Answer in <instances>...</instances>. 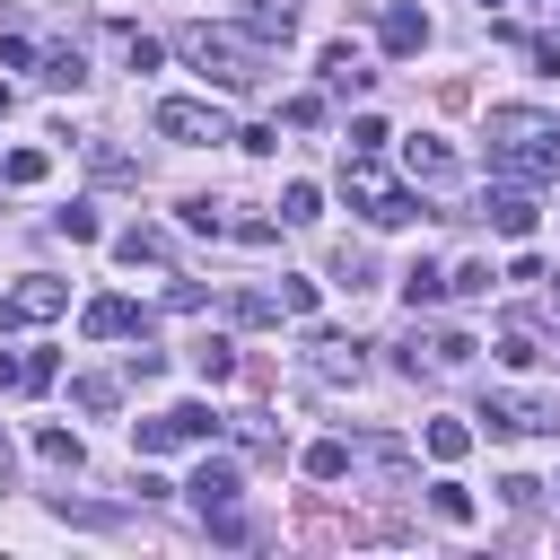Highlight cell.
<instances>
[{"mask_svg":"<svg viewBox=\"0 0 560 560\" xmlns=\"http://www.w3.org/2000/svg\"><path fill=\"white\" fill-rule=\"evenodd\" d=\"M542 315H551V324H560V280H551V289H542Z\"/></svg>","mask_w":560,"mask_h":560,"instance_id":"36","label":"cell"},{"mask_svg":"<svg viewBox=\"0 0 560 560\" xmlns=\"http://www.w3.org/2000/svg\"><path fill=\"white\" fill-rule=\"evenodd\" d=\"M481 420H490L499 438H560V402H551V394H490Z\"/></svg>","mask_w":560,"mask_h":560,"instance_id":"3","label":"cell"},{"mask_svg":"<svg viewBox=\"0 0 560 560\" xmlns=\"http://www.w3.org/2000/svg\"><path fill=\"white\" fill-rule=\"evenodd\" d=\"M499 359H508V368H542V359H551L542 324H534V315H499Z\"/></svg>","mask_w":560,"mask_h":560,"instance_id":"7","label":"cell"},{"mask_svg":"<svg viewBox=\"0 0 560 560\" xmlns=\"http://www.w3.org/2000/svg\"><path fill=\"white\" fill-rule=\"evenodd\" d=\"M332 280H341V289H368V254L341 245V254H332Z\"/></svg>","mask_w":560,"mask_h":560,"instance_id":"30","label":"cell"},{"mask_svg":"<svg viewBox=\"0 0 560 560\" xmlns=\"http://www.w3.org/2000/svg\"><path fill=\"white\" fill-rule=\"evenodd\" d=\"M464 446H472V429H464V420H429V455H438V464H455Z\"/></svg>","mask_w":560,"mask_h":560,"instance_id":"25","label":"cell"},{"mask_svg":"<svg viewBox=\"0 0 560 560\" xmlns=\"http://www.w3.org/2000/svg\"><path fill=\"white\" fill-rule=\"evenodd\" d=\"M35 79H44V88H79V79H88V61H79V44H52Z\"/></svg>","mask_w":560,"mask_h":560,"instance_id":"16","label":"cell"},{"mask_svg":"<svg viewBox=\"0 0 560 560\" xmlns=\"http://www.w3.org/2000/svg\"><path fill=\"white\" fill-rule=\"evenodd\" d=\"M9 472H18V446H9V438H0V481H9Z\"/></svg>","mask_w":560,"mask_h":560,"instance_id":"35","label":"cell"},{"mask_svg":"<svg viewBox=\"0 0 560 560\" xmlns=\"http://www.w3.org/2000/svg\"><path fill=\"white\" fill-rule=\"evenodd\" d=\"M35 455H44V464H70V472H79V438H70V429H35Z\"/></svg>","mask_w":560,"mask_h":560,"instance_id":"28","label":"cell"},{"mask_svg":"<svg viewBox=\"0 0 560 560\" xmlns=\"http://www.w3.org/2000/svg\"><path fill=\"white\" fill-rule=\"evenodd\" d=\"M280 219H289V228L324 219V192H315V184H289V192H280Z\"/></svg>","mask_w":560,"mask_h":560,"instance_id":"23","label":"cell"},{"mask_svg":"<svg viewBox=\"0 0 560 560\" xmlns=\"http://www.w3.org/2000/svg\"><path fill=\"white\" fill-rule=\"evenodd\" d=\"M70 402L79 411H114V376H70Z\"/></svg>","mask_w":560,"mask_h":560,"instance_id":"26","label":"cell"},{"mask_svg":"<svg viewBox=\"0 0 560 560\" xmlns=\"http://www.w3.org/2000/svg\"><path fill=\"white\" fill-rule=\"evenodd\" d=\"M376 70H368V52L359 44H324V88H341V96H359Z\"/></svg>","mask_w":560,"mask_h":560,"instance_id":"11","label":"cell"},{"mask_svg":"<svg viewBox=\"0 0 560 560\" xmlns=\"http://www.w3.org/2000/svg\"><path fill=\"white\" fill-rule=\"evenodd\" d=\"M315 306V280H280V315H306Z\"/></svg>","mask_w":560,"mask_h":560,"instance_id":"33","label":"cell"},{"mask_svg":"<svg viewBox=\"0 0 560 560\" xmlns=\"http://www.w3.org/2000/svg\"><path fill=\"white\" fill-rule=\"evenodd\" d=\"M192 376H201V385H228V376H236V341H219V332H210V341L192 350Z\"/></svg>","mask_w":560,"mask_h":560,"instance_id":"15","label":"cell"},{"mask_svg":"<svg viewBox=\"0 0 560 560\" xmlns=\"http://www.w3.org/2000/svg\"><path fill=\"white\" fill-rule=\"evenodd\" d=\"M481 9H490V0H481Z\"/></svg>","mask_w":560,"mask_h":560,"instance_id":"38","label":"cell"},{"mask_svg":"<svg viewBox=\"0 0 560 560\" xmlns=\"http://www.w3.org/2000/svg\"><path fill=\"white\" fill-rule=\"evenodd\" d=\"M245 35L289 44V35H298V9H289V0H245Z\"/></svg>","mask_w":560,"mask_h":560,"instance_id":"13","label":"cell"},{"mask_svg":"<svg viewBox=\"0 0 560 560\" xmlns=\"http://www.w3.org/2000/svg\"><path fill=\"white\" fill-rule=\"evenodd\" d=\"M175 52H184L210 88H254V79L271 70V44H262V35H245V26H184V35H175Z\"/></svg>","mask_w":560,"mask_h":560,"instance_id":"2","label":"cell"},{"mask_svg":"<svg viewBox=\"0 0 560 560\" xmlns=\"http://www.w3.org/2000/svg\"><path fill=\"white\" fill-rule=\"evenodd\" d=\"M131 446H140V455H166V446H184V438H175V420L158 411V420H140V429H131Z\"/></svg>","mask_w":560,"mask_h":560,"instance_id":"27","label":"cell"},{"mask_svg":"<svg viewBox=\"0 0 560 560\" xmlns=\"http://www.w3.org/2000/svg\"><path fill=\"white\" fill-rule=\"evenodd\" d=\"M446 289H455V298H481V289H490V262H464V271H446Z\"/></svg>","mask_w":560,"mask_h":560,"instance_id":"31","label":"cell"},{"mask_svg":"<svg viewBox=\"0 0 560 560\" xmlns=\"http://www.w3.org/2000/svg\"><path fill=\"white\" fill-rule=\"evenodd\" d=\"M158 131H166V140H228L219 105H201V96H166V105H158Z\"/></svg>","mask_w":560,"mask_h":560,"instance_id":"5","label":"cell"},{"mask_svg":"<svg viewBox=\"0 0 560 560\" xmlns=\"http://www.w3.org/2000/svg\"><path fill=\"white\" fill-rule=\"evenodd\" d=\"M166 420H175V438H219V411L210 402H175Z\"/></svg>","mask_w":560,"mask_h":560,"instance_id":"24","label":"cell"},{"mask_svg":"<svg viewBox=\"0 0 560 560\" xmlns=\"http://www.w3.org/2000/svg\"><path fill=\"white\" fill-rule=\"evenodd\" d=\"M438 289H446V271H438V262L420 254V262L402 271V298H411V306H438Z\"/></svg>","mask_w":560,"mask_h":560,"instance_id":"19","label":"cell"},{"mask_svg":"<svg viewBox=\"0 0 560 560\" xmlns=\"http://www.w3.org/2000/svg\"><path fill=\"white\" fill-rule=\"evenodd\" d=\"M79 324H88V341H114V332H140V341H149V315H140L131 298H88Z\"/></svg>","mask_w":560,"mask_h":560,"instance_id":"6","label":"cell"},{"mask_svg":"<svg viewBox=\"0 0 560 560\" xmlns=\"http://www.w3.org/2000/svg\"><path fill=\"white\" fill-rule=\"evenodd\" d=\"M0 385H18V394H26V359H9V350H0Z\"/></svg>","mask_w":560,"mask_h":560,"instance_id":"34","label":"cell"},{"mask_svg":"<svg viewBox=\"0 0 560 560\" xmlns=\"http://www.w3.org/2000/svg\"><path fill=\"white\" fill-rule=\"evenodd\" d=\"M429 508H438L446 525H472V490H455V481H438V490H429Z\"/></svg>","mask_w":560,"mask_h":560,"instance_id":"29","label":"cell"},{"mask_svg":"<svg viewBox=\"0 0 560 560\" xmlns=\"http://www.w3.org/2000/svg\"><path fill=\"white\" fill-rule=\"evenodd\" d=\"M315 368H324V376H359V341H332V332H315Z\"/></svg>","mask_w":560,"mask_h":560,"instance_id":"20","label":"cell"},{"mask_svg":"<svg viewBox=\"0 0 560 560\" xmlns=\"http://www.w3.org/2000/svg\"><path fill=\"white\" fill-rule=\"evenodd\" d=\"M114 254H122V262H166V236H158V228H122Z\"/></svg>","mask_w":560,"mask_h":560,"instance_id":"18","label":"cell"},{"mask_svg":"<svg viewBox=\"0 0 560 560\" xmlns=\"http://www.w3.org/2000/svg\"><path fill=\"white\" fill-rule=\"evenodd\" d=\"M184 490H192V508L210 516V508H228V499H236V464H228V455H210V464H201Z\"/></svg>","mask_w":560,"mask_h":560,"instance_id":"12","label":"cell"},{"mask_svg":"<svg viewBox=\"0 0 560 560\" xmlns=\"http://www.w3.org/2000/svg\"><path fill=\"white\" fill-rule=\"evenodd\" d=\"M490 166H499L508 184H551V175H560V122H542V114H525V105L490 114Z\"/></svg>","mask_w":560,"mask_h":560,"instance_id":"1","label":"cell"},{"mask_svg":"<svg viewBox=\"0 0 560 560\" xmlns=\"http://www.w3.org/2000/svg\"><path fill=\"white\" fill-rule=\"evenodd\" d=\"M44 166H52L44 149H9V158H0V184H44Z\"/></svg>","mask_w":560,"mask_h":560,"instance_id":"22","label":"cell"},{"mask_svg":"<svg viewBox=\"0 0 560 560\" xmlns=\"http://www.w3.org/2000/svg\"><path fill=\"white\" fill-rule=\"evenodd\" d=\"M70 306V280H44V271H26L18 289H0V324H52Z\"/></svg>","mask_w":560,"mask_h":560,"instance_id":"4","label":"cell"},{"mask_svg":"<svg viewBox=\"0 0 560 560\" xmlns=\"http://www.w3.org/2000/svg\"><path fill=\"white\" fill-rule=\"evenodd\" d=\"M306 472H315V481H341V472H350V446H341V438H315V446H306Z\"/></svg>","mask_w":560,"mask_h":560,"instance_id":"21","label":"cell"},{"mask_svg":"<svg viewBox=\"0 0 560 560\" xmlns=\"http://www.w3.org/2000/svg\"><path fill=\"white\" fill-rule=\"evenodd\" d=\"M61 236H70V245H88V236H96V210H79V201H70V210H61Z\"/></svg>","mask_w":560,"mask_h":560,"instance_id":"32","label":"cell"},{"mask_svg":"<svg viewBox=\"0 0 560 560\" xmlns=\"http://www.w3.org/2000/svg\"><path fill=\"white\" fill-rule=\"evenodd\" d=\"M402 166H411V184H446L455 175V149L438 131H420V140H402Z\"/></svg>","mask_w":560,"mask_h":560,"instance_id":"9","label":"cell"},{"mask_svg":"<svg viewBox=\"0 0 560 560\" xmlns=\"http://www.w3.org/2000/svg\"><path fill=\"white\" fill-rule=\"evenodd\" d=\"M52 516H61V525H96V534H105V525H122V508H96V499H70V490L52 499Z\"/></svg>","mask_w":560,"mask_h":560,"instance_id":"17","label":"cell"},{"mask_svg":"<svg viewBox=\"0 0 560 560\" xmlns=\"http://www.w3.org/2000/svg\"><path fill=\"white\" fill-rule=\"evenodd\" d=\"M0 114H9V79H0Z\"/></svg>","mask_w":560,"mask_h":560,"instance_id":"37","label":"cell"},{"mask_svg":"<svg viewBox=\"0 0 560 560\" xmlns=\"http://www.w3.org/2000/svg\"><path fill=\"white\" fill-rule=\"evenodd\" d=\"M481 210H490V228H499V236H534V184H499Z\"/></svg>","mask_w":560,"mask_h":560,"instance_id":"8","label":"cell"},{"mask_svg":"<svg viewBox=\"0 0 560 560\" xmlns=\"http://www.w3.org/2000/svg\"><path fill=\"white\" fill-rule=\"evenodd\" d=\"M359 210H368V228H411V219H420V192L376 184V192H359Z\"/></svg>","mask_w":560,"mask_h":560,"instance_id":"10","label":"cell"},{"mask_svg":"<svg viewBox=\"0 0 560 560\" xmlns=\"http://www.w3.org/2000/svg\"><path fill=\"white\" fill-rule=\"evenodd\" d=\"M420 44H429V18H420L411 0H394V9H385V52H420Z\"/></svg>","mask_w":560,"mask_h":560,"instance_id":"14","label":"cell"}]
</instances>
